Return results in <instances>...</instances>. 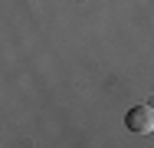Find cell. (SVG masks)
<instances>
[{
  "instance_id": "obj_1",
  "label": "cell",
  "mask_w": 154,
  "mask_h": 148,
  "mask_svg": "<svg viewBox=\"0 0 154 148\" xmlns=\"http://www.w3.org/2000/svg\"><path fill=\"white\" fill-rule=\"evenodd\" d=\"M125 128L134 132V135H148V132H154V105H134V109H128Z\"/></svg>"
}]
</instances>
